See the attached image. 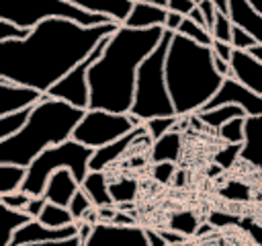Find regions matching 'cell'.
I'll list each match as a JSON object with an SVG mask.
<instances>
[{
    "mask_svg": "<svg viewBox=\"0 0 262 246\" xmlns=\"http://www.w3.org/2000/svg\"><path fill=\"white\" fill-rule=\"evenodd\" d=\"M119 27L121 23L84 27L70 18H47L29 37L0 43V78L47 94Z\"/></svg>",
    "mask_w": 262,
    "mask_h": 246,
    "instance_id": "cell-1",
    "label": "cell"
},
{
    "mask_svg": "<svg viewBox=\"0 0 262 246\" xmlns=\"http://www.w3.org/2000/svg\"><path fill=\"white\" fill-rule=\"evenodd\" d=\"M166 29H129L121 25L108 39L102 57L88 72L92 111L129 115L135 98L137 72L164 39Z\"/></svg>",
    "mask_w": 262,
    "mask_h": 246,
    "instance_id": "cell-2",
    "label": "cell"
},
{
    "mask_svg": "<svg viewBox=\"0 0 262 246\" xmlns=\"http://www.w3.org/2000/svg\"><path fill=\"white\" fill-rule=\"evenodd\" d=\"M223 76L213 66V49L180 33L172 35L166 57V84L178 117L201 113L219 92Z\"/></svg>",
    "mask_w": 262,
    "mask_h": 246,
    "instance_id": "cell-3",
    "label": "cell"
},
{
    "mask_svg": "<svg viewBox=\"0 0 262 246\" xmlns=\"http://www.w3.org/2000/svg\"><path fill=\"white\" fill-rule=\"evenodd\" d=\"M84 115V109L72 107L66 100H57L45 94L33 107L27 125L16 135L0 141V164H16L29 168L39 154L72 139Z\"/></svg>",
    "mask_w": 262,
    "mask_h": 246,
    "instance_id": "cell-4",
    "label": "cell"
},
{
    "mask_svg": "<svg viewBox=\"0 0 262 246\" xmlns=\"http://www.w3.org/2000/svg\"><path fill=\"white\" fill-rule=\"evenodd\" d=\"M172 35L174 33L166 31L160 45L141 64L137 72L135 98L129 115H133L141 123H147L158 117H176V109L172 105L168 84H166V57H168Z\"/></svg>",
    "mask_w": 262,
    "mask_h": 246,
    "instance_id": "cell-5",
    "label": "cell"
},
{
    "mask_svg": "<svg viewBox=\"0 0 262 246\" xmlns=\"http://www.w3.org/2000/svg\"><path fill=\"white\" fill-rule=\"evenodd\" d=\"M92 156H94V150L78 144L76 139H68L59 146H53V148L45 150L27 168V178H25V184H23V193H27L31 197H43L51 174L61 170V168H68L76 176V180L82 184L84 178L90 172Z\"/></svg>",
    "mask_w": 262,
    "mask_h": 246,
    "instance_id": "cell-6",
    "label": "cell"
},
{
    "mask_svg": "<svg viewBox=\"0 0 262 246\" xmlns=\"http://www.w3.org/2000/svg\"><path fill=\"white\" fill-rule=\"evenodd\" d=\"M47 18H70L84 27L117 23L104 14L86 12L66 0H0V20H8L23 29H35Z\"/></svg>",
    "mask_w": 262,
    "mask_h": 246,
    "instance_id": "cell-7",
    "label": "cell"
},
{
    "mask_svg": "<svg viewBox=\"0 0 262 246\" xmlns=\"http://www.w3.org/2000/svg\"><path fill=\"white\" fill-rule=\"evenodd\" d=\"M139 125H143V123L139 119H135L133 115H117V113H108V111L88 109L84 119L78 123L72 139H76L78 144H82L86 148L100 150V148L125 137Z\"/></svg>",
    "mask_w": 262,
    "mask_h": 246,
    "instance_id": "cell-8",
    "label": "cell"
},
{
    "mask_svg": "<svg viewBox=\"0 0 262 246\" xmlns=\"http://www.w3.org/2000/svg\"><path fill=\"white\" fill-rule=\"evenodd\" d=\"M108 39L111 37H104L96 47H94V51L84 59V61H80L70 74H66L49 92H47V96H51V98H57V100H66L68 105H72V107H78V109H84V111H88V107H90V84H88V72H90V68H92V64H96L100 57H102V53H104V49H106V43H108Z\"/></svg>",
    "mask_w": 262,
    "mask_h": 246,
    "instance_id": "cell-9",
    "label": "cell"
},
{
    "mask_svg": "<svg viewBox=\"0 0 262 246\" xmlns=\"http://www.w3.org/2000/svg\"><path fill=\"white\" fill-rule=\"evenodd\" d=\"M84 246H149L147 230L141 225H117L98 221Z\"/></svg>",
    "mask_w": 262,
    "mask_h": 246,
    "instance_id": "cell-10",
    "label": "cell"
},
{
    "mask_svg": "<svg viewBox=\"0 0 262 246\" xmlns=\"http://www.w3.org/2000/svg\"><path fill=\"white\" fill-rule=\"evenodd\" d=\"M221 105H237L246 111L248 117H262V96L256 94L254 90L246 88L235 78H225L219 92L207 102V107L203 111H211Z\"/></svg>",
    "mask_w": 262,
    "mask_h": 246,
    "instance_id": "cell-11",
    "label": "cell"
},
{
    "mask_svg": "<svg viewBox=\"0 0 262 246\" xmlns=\"http://www.w3.org/2000/svg\"><path fill=\"white\" fill-rule=\"evenodd\" d=\"M78 236V223L66 225V228H49L41 223L39 219H31L27 225H23L10 246H27V244H41V242H59V240H70Z\"/></svg>",
    "mask_w": 262,
    "mask_h": 246,
    "instance_id": "cell-12",
    "label": "cell"
},
{
    "mask_svg": "<svg viewBox=\"0 0 262 246\" xmlns=\"http://www.w3.org/2000/svg\"><path fill=\"white\" fill-rule=\"evenodd\" d=\"M45 94L23 86V84H14L8 80L0 78V117L16 113V111H25V109H33Z\"/></svg>",
    "mask_w": 262,
    "mask_h": 246,
    "instance_id": "cell-13",
    "label": "cell"
},
{
    "mask_svg": "<svg viewBox=\"0 0 262 246\" xmlns=\"http://www.w3.org/2000/svg\"><path fill=\"white\" fill-rule=\"evenodd\" d=\"M231 78L242 82L246 88L262 96V59L252 51H233L231 57Z\"/></svg>",
    "mask_w": 262,
    "mask_h": 246,
    "instance_id": "cell-14",
    "label": "cell"
},
{
    "mask_svg": "<svg viewBox=\"0 0 262 246\" xmlns=\"http://www.w3.org/2000/svg\"><path fill=\"white\" fill-rule=\"evenodd\" d=\"M147 135V131H145V125H139L137 129H133L131 133H127L125 137H121V139H117V141H113V144H108V146H104V148H100V150H94V156H92V160H90V170H94V172H104L111 164H115L133 144H137L139 141V137H145Z\"/></svg>",
    "mask_w": 262,
    "mask_h": 246,
    "instance_id": "cell-15",
    "label": "cell"
},
{
    "mask_svg": "<svg viewBox=\"0 0 262 246\" xmlns=\"http://www.w3.org/2000/svg\"><path fill=\"white\" fill-rule=\"evenodd\" d=\"M80 182L76 180V176L68 170V168H61L57 172L51 174L47 187H45V193L43 197L49 201V203H55V205H61V207H68L70 201L74 199V195L80 191Z\"/></svg>",
    "mask_w": 262,
    "mask_h": 246,
    "instance_id": "cell-16",
    "label": "cell"
},
{
    "mask_svg": "<svg viewBox=\"0 0 262 246\" xmlns=\"http://www.w3.org/2000/svg\"><path fill=\"white\" fill-rule=\"evenodd\" d=\"M229 18L262 45V14L248 0H229Z\"/></svg>",
    "mask_w": 262,
    "mask_h": 246,
    "instance_id": "cell-17",
    "label": "cell"
},
{
    "mask_svg": "<svg viewBox=\"0 0 262 246\" xmlns=\"http://www.w3.org/2000/svg\"><path fill=\"white\" fill-rule=\"evenodd\" d=\"M166 20H168V8H160L135 0L123 25L129 29H154V27H166Z\"/></svg>",
    "mask_w": 262,
    "mask_h": 246,
    "instance_id": "cell-18",
    "label": "cell"
},
{
    "mask_svg": "<svg viewBox=\"0 0 262 246\" xmlns=\"http://www.w3.org/2000/svg\"><path fill=\"white\" fill-rule=\"evenodd\" d=\"M66 2L78 6L86 12H92V14H104L123 25L131 12L135 0H66Z\"/></svg>",
    "mask_w": 262,
    "mask_h": 246,
    "instance_id": "cell-19",
    "label": "cell"
},
{
    "mask_svg": "<svg viewBox=\"0 0 262 246\" xmlns=\"http://www.w3.org/2000/svg\"><path fill=\"white\" fill-rule=\"evenodd\" d=\"M242 160L262 172V117H246V141Z\"/></svg>",
    "mask_w": 262,
    "mask_h": 246,
    "instance_id": "cell-20",
    "label": "cell"
},
{
    "mask_svg": "<svg viewBox=\"0 0 262 246\" xmlns=\"http://www.w3.org/2000/svg\"><path fill=\"white\" fill-rule=\"evenodd\" d=\"M108 187H111V180L106 178V172H94V170H90L88 176L82 182V191L90 197V201H92V205L96 209H100V207H113L115 205Z\"/></svg>",
    "mask_w": 262,
    "mask_h": 246,
    "instance_id": "cell-21",
    "label": "cell"
},
{
    "mask_svg": "<svg viewBox=\"0 0 262 246\" xmlns=\"http://www.w3.org/2000/svg\"><path fill=\"white\" fill-rule=\"evenodd\" d=\"M180 148H182V141H180V133L174 129L170 133H166L164 137L151 141V150H149V158L154 164H162V162H176L178 156H180Z\"/></svg>",
    "mask_w": 262,
    "mask_h": 246,
    "instance_id": "cell-22",
    "label": "cell"
},
{
    "mask_svg": "<svg viewBox=\"0 0 262 246\" xmlns=\"http://www.w3.org/2000/svg\"><path fill=\"white\" fill-rule=\"evenodd\" d=\"M237 117H248L246 111L237 105H221L217 109H211V111H201L196 113V119L213 129H221L225 123H229L231 119H237Z\"/></svg>",
    "mask_w": 262,
    "mask_h": 246,
    "instance_id": "cell-23",
    "label": "cell"
},
{
    "mask_svg": "<svg viewBox=\"0 0 262 246\" xmlns=\"http://www.w3.org/2000/svg\"><path fill=\"white\" fill-rule=\"evenodd\" d=\"M25 178H27V168L16 164H0V195L23 191Z\"/></svg>",
    "mask_w": 262,
    "mask_h": 246,
    "instance_id": "cell-24",
    "label": "cell"
},
{
    "mask_svg": "<svg viewBox=\"0 0 262 246\" xmlns=\"http://www.w3.org/2000/svg\"><path fill=\"white\" fill-rule=\"evenodd\" d=\"M111 197L115 201L117 207H123V205H129L135 201L137 197V191H139V184L135 178L131 176H121L117 180H111Z\"/></svg>",
    "mask_w": 262,
    "mask_h": 246,
    "instance_id": "cell-25",
    "label": "cell"
},
{
    "mask_svg": "<svg viewBox=\"0 0 262 246\" xmlns=\"http://www.w3.org/2000/svg\"><path fill=\"white\" fill-rule=\"evenodd\" d=\"M2 215H4V236H2V246H10L14 234L27 225L33 217L27 213V211H16V209H10V207H4L2 205Z\"/></svg>",
    "mask_w": 262,
    "mask_h": 246,
    "instance_id": "cell-26",
    "label": "cell"
},
{
    "mask_svg": "<svg viewBox=\"0 0 262 246\" xmlns=\"http://www.w3.org/2000/svg\"><path fill=\"white\" fill-rule=\"evenodd\" d=\"M41 223L49 225V228H66V225H72L76 223L70 209L68 207H61V205H55V203H47L45 209L41 211V215L37 217Z\"/></svg>",
    "mask_w": 262,
    "mask_h": 246,
    "instance_id": "cell-27",
    "label": "cell"
},
{
    "mask_svg": "<svg viewBox=\"0 0 262 246\" xmlns=\"http://www.w3.org/2000/svg\"><path fill=\"white\" fill-rule=\"evenodd\" d=\"M31 111L33 109H25V111H16V113H10V115L0 117V141L16 135L27 125V121L31 117Z\"/></svg>",
    "mask_w": 262,
    "mask_h": 246,
    "instance_id": "cell-28",
    "label": "cell"
},
{
    "mask_svg": "<svg viewBox=\"0 0 262 246\" xmlns=\"http://www.w3.org/2000/svg\"><path fill=\"white\" fill-rule=\"evenodd\" d=\"M219 137L225 144L244 146V141H246V117H237V119H231L229 123H225L219 129Z\"/></svg>",
    "mask_w": 262,
    "mask_h": 246,
    "instance_id": "cell-29",
    "label": "cell"
},
{
    "mask_svg": "<svg viewBox=\"0 0 262 246\" xmlns=\"http://www.w3.org/2000/svg\"><path fill=\"white\" fill-rule=\"evenodd\" d=\"M178 119H180L178 115H176V117H158V119H151V121L143 123V125H145V131H147L149 141H156V139L164 137L166 133L174 131V129H176Z\"/></svg>",
    "mask_w": 262,
    "mask_h": 246,
    "instance_id": "cell-30",
    "label": "cell"
},
{
    "mask_svg": "<svg viewBox=\"0 0 262 246\" xmlns=\"http://www.w3.org/2000/svg\"><path fill=\"white\" fill-rule=\"evenodd\" d=\"M178 33L184 35V37H188V39H192V41H196V43H201V45H207V47L213 45V35H211L207 29H203L201 25H196V23H194L192 18H188V16L182 20Z\"/></svg>",
    "mask_w": 262,
    "mask_h": 246,
    "instance_id": "cell-31",
    "label": "cell"
},
{
    "mask_svg": "<svg viewBox=\"0 0 262 246\" xmlns=\"http://www.w3.org/2000/svg\"><path fill=\"white\" fill-rule=\"evenodd\" d=\"M170 230H172V232H178V234H182V236H192V234H196V230H199V221H196L194 213H190V211H180V213H176V215L170 219Z\"/></svg>",
    "mask_w": 262,
    "mask_h": 246,
    "instance_id": "cell-32",
    "label": "cell"
},
{
    "mask_svg": "<svg viewBox=\"0 0 262 246\" xmlns=\"http://www.w3.org/2000/svg\"><path fill=\"white\" fill-rule=\"evenodd\" d=\"M68 209H70V213H72L74 221L78 223V221H84V217L94 209V205H92L90 197H88V195L82 191V187H80V191H78V193L74 195V199L70 201Z\"/></svg>",
    "mask_w": 262,
    "mask_h": 246,
    "instance_id": "cell-33",
    "label": "cell"
},
{
    "mask_svg": "<svg viewBox=\"0 0 262 246\" xmlns=\"http://www.w3.org/2000/svg\"><path fill=\"white\" fill-rule=\"evenodd\" d=\"M211 35H213V39H217V41L231 43V35H233V20H231L227 14L217 12V16H215V25H213Z\"/></svg>",
    "mask_w": 262,
    "mask_h": 246,
    "instance_id": "cell-34",
    "label": "cell"
},
{
    "mask_svg": "<svg viewBox=\"0 0 262 246\" xmlns=\"http://www.w3.org/2000/svg\"><path fill=\"white\" fill-rule=\"evenodd\" d=\"M215 164L219 166V168H229V166H233V162L235 160H242V146H237V144H227L223 150H219L217 154H215Z\"/></svg>",
    "mask_w": 262,
    "mask_h": 246,
    "instance_id": "cell-35",
    "label": "cell"
},
{
    "mask_svg": "<svg viewBox=\"0 0 262 246\" xmlns=\"http://www.w3.org/2000/svg\"><path fill=\"white\" fill-rule=\"evenodd\" d=\"M231 45H233V49H239V51H250V49H254L258 43H256V39L250 35V33H246L242 27H237V25H233V35H231Z\"/></svg>",
    "mask_w": 262,
    "mask_h": 246,
    "instance_id": "cell-36",
    "label": "cell"
},
{
    "mask_svg": "<svg viewBox=\"0 0 262 246\" xmlns=\"http://www.w3.org/2000/svg\"><path fill=\"white\" fill-rule=\"evenodd\" d=\"M31 29H23L18 25H12L8 20H0V43L2 41H14V39H25L29 37Z\"/></svg>",
    "mask_w": 262,
    "mask_h": 246,
    "instance_id": "cell-37",
    "label": "cell"
},
{
    "mask_svg": "<svg viewBox=\"0 0 262 246\" xmlns=\"http://www.w3.org/2000/svg\"><path fill=\"white\" fill-rule=\"evenodd\" d=\"M29 201H31V195H27L23 191H16V193H10V195H0V203L4 207L16 209V211H25V207L29 205Z\"/></svg>",
    "mask_w": 262,
    "mask_h": 246,
    "instance_id": "cell-38",
    "label": "cell"
},
{
    "mask_svg": "<svg viewBox=\"0 0 262 246\" xmlns=\"http://www.w3.org/2000/svg\"><path fill=\"white\" fill-rule=\"evenodd\" d=\"M223 195L229 197V199H233V201H244V199L250 197V191H248L246 184H242V182H237V180H231V182L223 189Z\"/></svg>",
    "mask_w": 262,
    "mask_h": 246,
    "instance_id": "cell-39",
    "label": "cell"
},
{
    "mask_svg": "<svg viewBox=\"0 0 262 246\" xmlns=\"http://www.w3.org/2000/svg\"><path fill=\"white\" fill-rule=\"evenodd\" d=\"M196 6L199 4L192 2V0H168V10L170 12H176V14H182V16H190V12Z\"/></svg>",
    "mask_w": 262,
    "mask_h": 246,
    "instance_id": "cell-40",
    "label": "cell"
},
{
    "mask_svg": "<svg viewBox=\"0 0 262 246\" xmlns=\"http://www.w3.org/2000/svg\"><path fill=\"white\" fill-rule=\"evenodd\" d=\"M176 172L172 162H162V164H154V178L160 182H170L172 174Z\"/></svg>",
    "mask_w": 262,
    "mask_h": 246,
    "instance_id": "cell-41",
    "label": "cell"
},
{
    "mask_svg": "<svg viewBox=\"0 0 262 246\" xmlns=\"http://www.w3.org/2000/svg\"><path fill=\"white\" fill-rule=\"evenodd\" d=\"M211 49H213V53H215V55H219L221 59H225V61H229V64H231V57H233V51H235L231 43H225V41H217V39H213Z\"/></svg>",
    "mask_w": 262,
    "mask_h": 246,
    "instance_id": "cell-42",
    "label": "cell"
},
{
    "mask_svg": "<svg viewBox=\"0 0 262 246\" xmlns=\"http://www.w3.org/2000/svg\"><path fill=\"white\" fill-rule=\"evenodd\" d=\"M199 8H201V12H203V16H205V20H207L209 33H211V31H213V25H215V16H217V8H215L213 0H203V2L199 4Z\"/></svg>",
    "mask_w": 262,
    "mask_h": 246,
    "instance_id": "cell-43",
    "label": "cell"
},
{
    "mask_svg": "<svg viewBox=\"0 0 262 246\" xmlns=\"http://www.w3.org/2000/svg\"><path fill=\"white\" fill-rule=\"evenodd\" d=\"M49 201L45 199V197H31V201H29V205L25 207V211L33 217V219H37L39 215H41V211L45 209V205H47Z\"/></svg>",
    "mask_w": 262,
    "mask_h": 246,
    "instance_id": "cell-44",
    "label": "cell"
},
{
    "mask_svg": "<svg viewBox=\"0 0 262 246\" xmlns=\"http://www.w3.org/2000/svg\"><path fill=\"white\" fill-rule=\"evenodd\" d=\"M186 16H182V14H176V12H170L168 10V20H166V31H170V33H178V29H180V25H182V20H184Z\"/></svg>",
    "mask_w": 262,
    "mask_h": 246,
    "instance_id": "cell-45",
    "label": "cell"
},
{
    "mask_svg": "<svg viewBox=\"0 0 262 246\" xmlns=\"http://www.w3.org/2000/svg\"><path fill=\"white\" fill-rule=\"evenodd\" d=\"M213 66H215V70H217L223 78H231V64H229V61H225V59H221L219 55L213 53Z\"/></svg>",
    "mask_w": 262,
    "mask_h": 246,
    "instance_id": "cell-46",
    "label": "cell"
},
{
    "mask_svg": "<svg viewBox=\"0 0 262 246\" xmlns=\"http://www.w3.org/2000/svg\"><path fill=\"white\" fill-rule=\"evenodd\" d=\"M27 246H84V242L76 236L70 240H59V242H41V244H27Z\"/></svg>",
    "mask_w": 262,
    "mask_h": 246,
    "instance_id": "cell-47",
    "label": "cell"
},
{
    "mask_svg": "<svg viewBox=\"0 0 262 246\" xmlns=\"http://www.w3.org/2000/svg\"><path fill=\"white\" fill-rule=\"evenodd\" d=\"M162 236H164V240L170 244V246H180V244H184L186 242V236H182V234H178V232H160Z\"/></svg>",
    "mask_w": 262,
    "mask_h": 246,
    "instance_id": "cell-48",
    "label": "cell"
},
{
    "mask_svg": "<svg viewBox=\"0 0 262 246\" xmlns=\"http://www.w3.org/2000/svg\"><path fill=\"white\" fill-rule=\"evenodd\" d=\"M147 240H149V246H170L164 240V236L160 232H156V230H147Z\"/></svg>",
    "mask_w": 262,
    "mask_h": 246,
    "instance_id": "cell-49",
    "label": "cell"
},
{
    "mask_svg": "<svg viewBox=\"0 0 262 246\" xmlns=\"http://www.w3.org/2000/svg\"><path fill=\"white\" fill-rule=\"evenodd\" d=\"M188 18H192L196 25H201L203 29H207V31H209V27H207V20H205V16H203V12H201V8H199V6H196L192 12H190V16H188Z\"/></svg>",
    "mask_w": 262,
    "mask_h": 246,
    "instance_id": "cell-50",
    "label": "cell"
},
{
    "mask_svg": "<svg viewBox=\"0 0 262 246\" xmlns=\"http://www.w3.org/2000/svg\"><path fill=\"white\" fill-rule=\"evenodd\" d=\"M213 4H215V8H217V12L229 16V0H213Z\"/></svg>",
    "mask_w": 262,
    "mask_h": 246,
    "instance_id": "cell-51",
    "label": "cell"
},
{
    "mask_svg": "<svg viewBox=\"0 0 262 246\" xmlns=\"http://www.w3.org/2000/svg\"><path fill=\"white\" fill-rule=\"evenodd\" d=\"M137 2H145V4L160 6V8H168V0H137Z\"/></svg>",
    "mask_w": 262,
    "mask_h": 246,
    "instance_id": "cell-52",
    "label": "cell"
},
{
    "mask_svg": "<svg viewBox=\"0 0 262 246\" xmlns=\"http://www.w3.org/2000/svg\"><path fill=\"white\" fill-rule=\"evenodd\" d=\"M248 2H250V4H252V6L262 14V0H248Z\"/></svg>",
    "mask_w": 262,
    "mask_h": 246,
    "instance_id": "cell-53",
    "label": "cell"
},
{
    "mask_svg": "<svg viewBox=\"0 0 262 246\" xmlns=\"http://www.w3.org/2000/svg\"><path fill=\"white\" fill-rule=\"evenodd\" d=\"M250 51H252L256 57H260V59H262V45H256V47H254V49H250Z\"/></svg>",
    "mask_w": 262,
    "mask_h": 246,
    "instance_id": "cell-54",
    "label": "cell"
},
{
    "mask_svg": "<svg viewBox=\"0 0 262 246\" xmlns=\"http://www.w3.org/2000/svg\"><path fill=\"white\" fill-rule=\"evenodd\" d=\"M180 246H205V244H199V242H192V240H186L184 244H180Z\"/></svg>",
    "mask_w": 262,
    "mask_h": 246,
    "instance_id": "cell-55",
    "label": "cell"
},
{
    "mask_svg": "<svg viewBox=\"0 0 262 246\" xmlns=\"http://www.w3.org/2000/svg\"><path fill=\"white\" fill-rule=\"evenodd\" d=\"M192 2H196V4H201V2H203V0H192Z\"/></svg>",
    "mask_w": 262,
    "mask_h": 246,
    "instance_id": "cell-56",
    "label": "cell"
}]
</instances>
